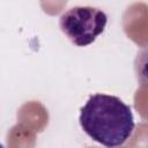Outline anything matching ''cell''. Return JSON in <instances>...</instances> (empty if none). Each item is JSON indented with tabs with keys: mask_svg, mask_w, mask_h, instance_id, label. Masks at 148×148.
Wrapping results in <instances>:
<instances>
[{
	"mask_svg": "<svg viewBox=\"0 0 148 148\" xmlns=\"http://www.w3.org/2000/svg\"><path fill=\"white\" fill-rule=\"evenodd\" d=\"M106 14L91 6H76L66 10L59 18V27L76 46H87L104 31Z\"/></svg>",
	"mask_w": 148,
	"mask_h": 148,
	"instance_id": "obj_2",
	"label": "cell"
},
{
	"mask_svg": "<svg viewBox=\"0 0 148 148\" xmlns=\"http://www.w3.org/2000/svg\"><path fill=\"white\" fill-rule=\"evenodd\" d=\"M79 120L84 133L105 147L123 146L135 127L131 108L119 97L105 94L90 96Z\"/></svg>",
	"mask_w": 148,
	"mask_h": 148,
	"instance_id": "obj_1",
	"label": "cell"
},
{
	"mask_svg": "<svg viewBox=\"0 0 148 148\" xmlns=\"http://www.w3.org/2000/svg\"><path fill=\"white\" fill-rule=\"evenodd\" d=\"M134 71L139 82L148 87V44L138 52L134 60Z\"/></svg>",
	"mask_w": 148,
	"mask_h": 148,
	"instance_id": "obj_3",
	"label": "cell"
}]
</instances>
